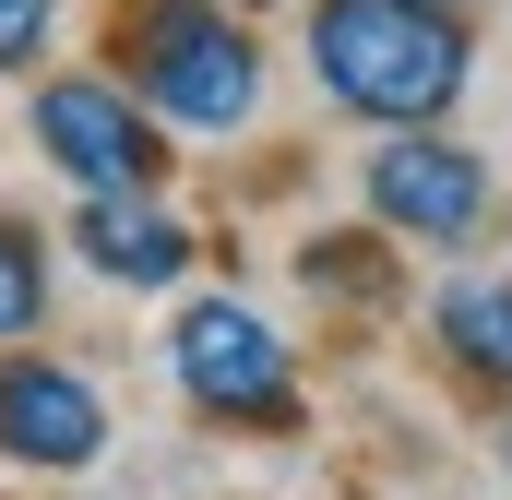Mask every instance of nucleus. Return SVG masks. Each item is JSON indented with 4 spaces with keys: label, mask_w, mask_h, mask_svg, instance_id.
I'll use <instances>...</instances> for the list:
<instances>
[{
    "label": "nucleus",
    "mask_w": 512,
    "mask_h": 500,
    "mask_svg": "<svg viewBox=\"0 0 512 500\" xmlns=\"http://www.w3.org/2000/svg\"><path fill=\"white\" fill-rule=\"evenodd\" d=\"M310 72L334 108L417 131L465 96V12L429 0H310Z\"/></svg>",
    "instance_id": "f257e3e1"
},
{
    "label": "nucleus",
    "mask_w": 512,
    "mask_h": 500,
    "mask_svg": "<svg viewBox=\"0 0 512 500\" xmlns=\"http://www.w3.org/2000/svg\"><path fill=\"white\" fill-rule=\"evenodd\" d=\"M108 48H120V84L179 131H239L262 108V48L239 36L227 0H120Z\"/></svg>",
    "instance_id": "f03ea898"
},
{
    "label": "nucleus",
    "mask_w": 512,
    "mask_h": 500,
    "mask_svg": "<svg viewBox=\"0 0 512 500\" xmlns=\"http://www.w3.org/2000/svg\"><path fill=\"white\" fill-rule=\"evenodd\" d=\"M167 358H179V393H191L203 417L298 429V370H286V334H274L262 310H239V298H191L179 334H167Z\"/></svg>",
    "instance_id": "7ed1b4c3"
},
{
    "label": "nucleus",
    "mask_w": 512,
    "mask_h": 500,
    "mask_svg": "<svg viewBox=\"0 0 512 500\" xmlns=\"http://www.w3.org/2000/svg\"><path fill=\"white\" fill-rule=\"evenodd\" d=\"M370 215H382L393 239H429V250H465L489 227V167L465 155V143H441V131H393L382 155H370Z\"/></svg>",
    "instance_id": "20e7f679"
},
{
    "label": "nucleus",
    "mask_w": 512,
    "mask_h": 500,
    "mask_svg": "<svg viewBox=\"0 0 512 500\" xmlns=\"http://www.w3.org/2000/svg\"><path fill=\"white\" fill-rule=\"evenodd\" d=\"M36 143H48V167L84 179V191H143V179H155L143 96L108 84V72H60V84H36Z\"/></svg>",
    "instance_id": "39448f33"
},
{
    "label": "nucleus",
    "mask_w": 512,
    "mask_h": 500,
    "mask_svg": "<svg viewBox=\"0 0 512 500\" xmlns=\"http://www.w3.org/2000/svg\"><path fill=\"white\" fill-rule=\"evenodd\" d=\"M0 453L12 465H96L108 453V405L72 370H0Z\"/></svg>",
    "instance_id": "423d86ee"
},
{
    "label": "nucleus",
    "mask_w": 512,
    "mask_h": 500,
    "mask_svg": "<svg viewBox=\"0 0 512 500\" xmlns=\"http://www.w3.org/2000/svg\"><path fill=\"white\" fill-rule=\"evenodd\" d=\"M84 262L120 286H179L191 274V227L155 215L143 191H84Z\"/></svg>",
    "instance_id": "0eeeda50"
},
{
    "label": "nucleus",
    "mask_w": 512,
    "mask_h": 500,
    "mask_svg": "<svg viewBox=\"0 0 512 500\" xmlns=\"http://www.w3.org/2000/svg\"><path fill=\"white\" fill-rule=\"evenodd\" d=\"M429 322H441L453 370H477V381H501V393H512V286H453Z\"/></svg>",
    "instance_id": "6e6552de"
},
{
    "label": "nucleus",
    "mask_w": 512,
    "mask_h": 500,
    "mask_svg": "<svg viewBox=\"0 0 512 500\" xmlns=\"http://www.w3.org/2000/svg\"><path fill=\"white\" fill-rule=\"evenodd\" d=\"M36 310H48V262H36L24 227H0V334H24Z\"/></svg>",
    "instance_id": "1a4fd4ad"
},
{
    "label": "nucleus",
    "mask_w": 512,
    "mask_h": 500,
    "mask_svg": "<svg viewBox=\"0 0 512 500\" xmlns=\"http://www.w3.org/2000/svg\"><path fill=\"white\" fill-rule=\"evenodd\" d=\"M48 48V0H0V72H24Z\"/></svg>",
    "instance_id": "9d476101"
},
{
    "label": "nucleus",
    "mask_w": 512,
    "mask_h": 500,
    "mask_svg": "<svg viewBox=\"0 0 512 500\" xmlns=\"http://www.w3.org/2000/svg\"><path fill=\"white\" fill-rule=\"evenodd\" d=\"M429 12H477V0H429Z\"/></svg>",
    "instance_id": "9b49d317"
},
{
    "label": "nucleus",
    "mask_w": 512,
    "mask_h": 500,
    "mask_svg": "<svg viewBox=\"0 0 512 500\" xmlns=\"http://www.w3.org/2000/svg\"><path fill=\"white\" fill-rule=\"evenodd\" d=\"M227 12H262V0H227Z\"/></svg>",
    "instance_id": "f8f14e48"
}]
</instances>
